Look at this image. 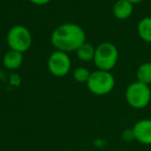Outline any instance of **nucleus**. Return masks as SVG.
Instances as JSON below:
<instances>
[{
    "label": "nucleus",
    "instance_id": "f257e3e1",
    "mask_svg": "<svg viewBox=\"0 0 151 151\" xmlns=\"http://www.w3.org/2000/svg\"><path fill=\"white\" fill-rule=\"evenodd\" d=\"M86 40V34L77 24L66 23L58 26L51 36L52 45L58 51L68 53L77 51Z\"/></svg>",
    "mask_w": 151,
    "mask_h": 151
},
{
    "label": "nucleus",
    "instance_id": "f03ea898",
    "mask_svg": "<svg viewBox=\"0 0 151 151\" xmlns=\"http://www.w3.org/2000/svg\"><path fill=\"white\" fill-rule=\"evenodd\" d=\"M87 87L95 95H106L113 90L115 86V79L110 71L96 70L91 73L88 81Z\"/></svg>",
    "mask_w": 151,
    "mask_h": 151
},
{
    "label": "nucleus",
    "instance_id": "7ed1b4c3",
    "mask_svg": "<svg viewBox=\"0 0 151 151\" xmlns=\"http://www.w3.org/2000/svg\"><path fill=\"white\" fill-rule=\"evenodd\" d=\"M118 60V50L111 42H103L95 48L94 64L99 70L110 71L116 65Z\"/></svg>",
    "mask_w": 151,
    "mask_h": 151
},
{
    "label": "nucleus",
    "instance_id": "20e7f679",
    "mask_svg": "<svg viewBox=\"0 0 151 151\" xmlns=\"http://www.w3.org/2000/svg\"><path fill=\"white\" fill-rule=\"evenodd\" d=\"M125 99L130 107L134 109H144L151 101V90L149 85L143 84L139 81L132 83L126 89Z\"/></svg>",
    "mask_w": 151,
    "mask_h": 151
},
{
    "label": "nucleus",
    "instance_id": "39448f33",
    "mask_svg": "<svg viewBox=\"0 0 151 151\" xmlns=\"http://www.w3.org/2000/svg\"><path fill=\"white\" fill-rule=\"evenodd\" d=\"M7 45L11 50L24 53L32 45V35L28 28L22 25H16L7 33Z\"/></svg>",
    "mask_w": 151,
    "mask_h": 151
},
{
    "label": "nucleus",
    "instance_id": "423d86ee",
    "mask_svg": "<svg viewBox=\"0 0 151 151\" xmlns=\"http://www.w3.org/2000/svg\"><path fill=\"white\" fill-rule=\"evenodd\" d=\"M70 59L67 53L62 51H55L50 55L48 67L50 73L55 77H64L70 70Z\"/></svg>",
    "mask_w": 151,
    "mask_h": 151
},
{
    "label": "nucleus",
    "instance_id": "0eeeda50",
    "mask_svg": "<svg viewBox=\"0 0 151 151\" xmlns=\"http://www.w3.org/2000/svg\"><path fill=\"white\" fill-rule=\"evenodd\" d=\"M134 140L143 145H151V119L139 120L132 127Z\"/></svg>",
    "mask_w": 151,
    "mask_h": 151
},
{
    "label": "nucleus",
    "instance_id": "6e6552de",
    "mask_svg": "<svg viewBox=\"0 0 151 151\" xmlns=\"http://www.w3.org/2000/svg\"><path fill=\"white\" fill-rule=\"evenodd\" d=\"M134 7L128 0H118L113 6V14L117 19L125 20L132 16Z\"/></svg>",
    "mask_w": 151,
    "mask_h": 151
},
{
    "label": "nucleus",
    "instance_id": "1a4fd4ad",
    "mask_svg": "<svg viewBox=\"0 0 151 151\" xmlns=\"http://www.w3.org/2000/svg\"><path fill=\"white\" fill-rule=\"evenodd\" d=\"M23 62V53L18 51L9 50L5 53L3 57V65L9 69H17L22 65Z\"/></svg>",
    "mask_w": 151,
    "mask_h": 151
},
{
    "label": "nucleus",
    "instance_id": "9d476101",
    "mask_svg": "<svg viewBox=\"0 0 151 151\" xmlns=\"http://www.w3.org/2000/svg\"><path fill=\"white\" fill-rule=\"evenodd\" d=\"M138 32L144 42H151V18L146 17L138 24Z\"/></svg>",
    "mask_w": 151,
    "mask_h": 151
},
{
    "label": "nucleus",
    "instance_id": "9b49d317",
    "mask_svg": "<svg viewBox=\"0 0 151 151\" xmlns=\"http://www.w3.org/2000/svg\"><path fill=\"white\" fill-rule=\"evenodd\" d=\"M137 79L143 84H151V62H145L137 70Z\"/></svg>",
    "mask_w": 151,
    "mask_h": 151
},
{
    "label": "nucleus",
    "instance_id": "f8f14e48",
    "mask_svg": "<svg viewBox=\"0 0 151 151\" xmlns=\"http://www.w3.org/2000/svg\"><path fill=\"white\" fill-rule=\"evenodd\" d=\"M76 53H77V57H78L80 60L88 62V61L93 60V58H94L95 49L93 48L90 44L84 42L78 50L76 51Z\"/></svg>",
    "mask_w": 151,
    "mask_h": 151
},
{
    "label": "nucleus",
    "instance_id": "ddd939ff",
    "mask_svg": "<svg viewBox=\"0 0 151 151\" xmlns=\"http://www.w3.org/2000/svg\"><path fill=\"white\" fill-rule=\"evenodd\" d=\"M90 75L91 73H89V70L85 67H78L73 71V78L79 83H87Z\"/></svg>",
    "mask_w": 151,
    "mask_h": 151
},
{
    "label": "nucleus",
    "instance_id": "4468645a",
    "mask_svg": "<svg viewBox=\"0 0 151 151\" xmlns=\"http://www.w3.org/2000/svg\"><path fill=\"white\" fill-rule=\"evenodd\" d=\"M122 139H123L125 142H130V141L134 140V132H132V128L130 129H125L122 132Z\"/></svg>",
    "mask_w": 151,
    "mask_h": 151
},
{
    "label": "nucleus",
    "instance_id": "2eb2a0df",
    "mask_svg": "<svg viewBox=\"0 0 151 151\" xmlns=\"http://www.w3.org/2000/svg\"><path fill=\"white\" fill-rule=\"evenodd\" d=\"M29 1L36 5H45V4H48L51 0H29Z\"/></svg>",
    "mask_w": 151,
    "mask_h": 151
},
{
    "label": "nucleus",
    "instance_id": "dca6fc26",
    "mask_svg": "<svg viewBox=\"0 0 151 151\" xmlns=\"http://www.w3.org/2000/svg\"><path fill=\"white\" fill-rule=\"evenodd\" d=\"M129 2H132V4H134V3H139V2H141V1H143V0H128Z\"/></svg>",
    "mask_w": 151,
    "mask_h": 151
}]
</instances>
